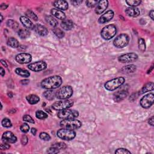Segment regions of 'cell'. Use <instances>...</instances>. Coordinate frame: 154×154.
Returning <instances> with one entry per match:
<instances>
[{"label":"cell","instance_id":"1","mask_svg":"<svg viewBox=\"0 0 154 154\" xmlns=\"http://www.w3.org/2000/svg\"><path fill=\"white\" fill-rule=\"evenodd\" d=\"M61 84L62 78L59 75H54L43 79L41 84L43 89L54 90L59 87Z\"/></svg>","mask_w":154,"mask_h":154},{"label":"cell","instance_id":"2","mask_svg":"<svg viewBox=\"0 0 154 154\" xmlns=\"http://www.w3.org/2000/svg\"><path fill=\"white\" fill-rule=\"evenodd\" d=\"M60 125L62 128L75 130L81 128L82 126V123L75 119H63L60 122Z\"/></svg>","mask_w":154,"mask_h":154},{"label":"cell","instance_id":"3","mask_svg":"<svg viewBox=\"0 0 154 154\" xmlns=\"http://www.w3.org/2000/svg\"><path fill=\"white\" fill-rule=\"evenodd\" d=\"M117 33V28L115 25H108L104 27L101 32V37L106 41L115 37Z\"/></svg>","mask_w":154,"mask_h":154},{"label":"cell","instance_id":"4","mask_svg":"<svg viewBox=\"0 0 154 154\" xmlns=\"http://www.w3.org/2000/svg\"><path fill=\"white\" fill-rule=\"evenodd\" d=\"M73 95V89L70 85H65L56 91L55 96L59 99H68Z\"/></svg>","mask_w":154,"mask_h":154},{"label":"cell","instance_id":"5","mask_svg":"<svg viewBox=\"0 0 154 154\" xmlns=\"http://www.w3.org/2000/svg\"><path fill=\"white\" fill-rule=\"evenodd\" d=\"M125 81L123 77H118L108 81L104 85L106 90L108 91H114L122 85Z\"/></svg>","mask_w":154,"mask_h":154},{"label":"cell","instance_id":"6","mask_svg":"<svg viewBox=\"0 0 154 154\" xmlns=\"http://www.w3.org/2000/svg\"><path fill=\"white\" fill-rule=\"evenodd\" d=\"M129 42V36L127 34H121L114 40L113 45L117 48H123L127 46Z\"/></svg>","mask_w":154,"mask_h":154},{"label":"cell","instance_id":"7","mask_svg":"<svg viewBox=\"0 0 154 154\" xmlns=\"http://www.w3.org/2000/svg\"><path fill=\"white\" fill-rule=\"evenodd\" d=\"M57 135L62 140L70 141L75 139L76 137V133L73 130L62 128L58 130Z\"/></svg>","mask_w":154,"mask_h":154},{"label":"cell","instance_id":"8","mask_svg":"<svg viewBox=\"0 0 154 154\" xmlns=\"http://www.w3.org/2000/svg\"><path fill=\"white\" fill-rule=\"evenodd\" d=\"M73 105V101L69 99H62L61 101H57L52 105V108L55 110L60 111L63 110L67 109Z\"/></svg>","mask_w":154,"mask_h":154},{"label":"cell","instance_id":"9","mask_svg":"<svg viewBox=\"0 0 154 154\" xmlns=\"http://www.w3.org/2000/svg\"><path fill=\"white\" fill-rule=\"evenodd\" d=\"M79 113L78 111L75 110H70L69 108L65 110H63L59 111L57 114V116L59 118L61 119H75L78 117Z\"/></svg>","mask_w":154,"mask_h":154},{"label":"cell","instance_id":"10","mask_svg":"<svg viewBox=\"0 0 154 154\" xmlns=\"http://www.w3.org/2000/svg\"><path fill=\"white\" fill-rule=\"evenodd\" d=\"M154 102V95L153 93H150L145 95L140 100V105L144 108H150Z\"/></svg>","mask_w":154,"mask_h":154},{"label":"cell","instance_id":"11","mask_svg":"<svg viewBox=\"0 0 154 154\" xmlns=\"http://www.w3.org/2000/svg\"><path fill=\"white\" fill-rule=\"evenodd\" d=\"M139 56L134 53H129L123 54L119 57L118 61L122 63H131L135 61L138 59Z\"/></svg>","mask_w":154,"mask_h":154},{"label":"cell","instance_id":"12","mask_svg":"<svg viewBox=\"0 0 154 154\" xmlns=\"http://www.w3.org/2000/svg\"><path fill=\"white\" fill-rule=\"evenodd\" d=\"M28 68L34 72H39L45 70L47 67V64L43 61H39L28 65Z\"/></svg>","mask_w":154,"mask_h":154},{"label":"cell","instance_id":"13","mask_svg":"<svg viewBox=\"0 0 154 154\" xmlns=\"http://www.w3.org/2000/svg\"><path fill=\"white\" fill-rule=\"evenodd\" d=\"M15 60L20 64H27L31 61L32 57L28 53H21L16 55Z\"/></svg>","mask_w":154,"mask_h":154},{"label":"cell","instance_id":"14","mask_svg":"<svg viewBox=\"0 0 154 154\" xmlns=\"http://www.w3.org/2000/svg\"><path fill=\"white\" fill-rule=\"evenodd\" d=\"M115 16V13L113 10H108L104 14L101 15V16L98 19V22L99 24H105L106 22L110 21Z\"/></svg>","mask_w":154,"mask_h":154},{"label":"cell","instance_id":"15","mask_svg":"<svg viewBox=\"0 0 154 154\" xmlns=\"http://www.w3.org/2000/svg\"><path fill=\"white\" fill-rule=\"evenodd\" d=\"M2 140L5 143H15L17 141V137L13 133L10 132V131H6V132L3 133L2 135Z\"/></svg>","mask_w":154,"mask_h":154},{"label":"cell","instance_id":"16","mask_svg":"<svg viewBox=\"0 0 154 154\" xmlns=\"http://www.w3.org/2000/svg\"><path fill=\"white\" fill-rule=\"evenodd\" d=\"M108 1L107 0H102L99 1L95 8V13L97 15H101L108 8Z\"/></svg>","mask_w":154,"mask_h":154},{"label":"cell","instance_id":"17","mask_svg":"<svg viewBox=\"0 0 154 154\" xmlns=\"http://www.w3.org/2000/svg\"><path fill=\"white\" fill-rule=\"evenodd\" d=\"M33 30L35 31V32L38 34L39 35L41 36H47L48 34V31L47 28L45 26L41 25V24H35L34 25Z\"/></svg>","mask_w":154,"mask_h":154},{"label":"cell","instance_id":"18","mask_svg":"<svg viewBox=\"0 0 154 154\" xmlns=\"http://www.w3.org/2000/svg\"><path fill=\"white\" fill-rule=\"evenodd\" d=\"M53 4L54 7L61 11L66 10L69 7L67 2L66 1H63V0H56L53 2Z\"/></svg>","mask_w":154,"mask_h":154},{"label":"cell","instance_id":"19","mask_svg":"<svg viewBox=\"0 0 154 154\" xmlns=\"http://www.w3.org/2000/svg\"><path fill=\"white\" fill-rule=\"evenodd\" d=\"M125 12L128 16H131V17H133V18L138 17L140 14V11L139 9L136 7H128L125 9Z\"/></svg>","mask_w":154,"mask_h":154},{"label":"cell","instance_id":"20","mask_svg":"<svg viewBox=\"0 0 154 154\" xmlns=\"http://www.w3.org/2000/svg\"><path fill=\"white\" fill-rule=\"evenodd\" d=\"M128 96V93L126 91H119L113 95V99L116 102H121Z\"/></svg>","mask_w":154,"mask_h":154},{"label":"cell","instance_id":"21","mask_svg":"<svg viewBox=\"0 0 154 154\" xmlns=\"http://www.w3.org/2000/svg\"><path fill=\"white\" fill-rule=\"evenodd\" d=\"M51 13L53 16L55 17L56 18H57L60 20H65L66 18V15L65 13L61 10L56 9H53L51 10Z\"/></svg>","mask_w":154,"mask_h":154},{"label":"cell","instance_id":"22","mask_svg":"<svg viewBox=\"0 0 154 154\" xmlns=\"http://www.w3.org/2000/svg\"><path fill=\"white\" fill-rule=\"evenodd\" d=\"M20 21L22 24V25H23L25 28H28V29H29V28L30 29V28H33V27H34L33 22L27 16H21Z\"/></svg>","mask_w":154,"mask_h":154},{"label":"cell","instance_id":"23","mask_svg":"<svg viewBox=\"0 0 154 154\" xmlns=\"http://www.w3.org/2000/svg\"><path fill=\"white\" fill-rule=\"evenodd\" d=\"M60 25L65 30H71L73 27V22L69 19H65L61 22Z\"/></svg>","mask_w":154,"mask_h":154},{"label":"cell","instance_id":"24","mask_svg":"<svg viewBox=\"0 0 154 154\" xmlns=\"http://www.w3.org/2000/svg\"><path fill=\"white\" fill-rule=\"evenodd\" d=\"M137 67L134 65H128L123 66L121 69V72L125 74L133 73L136 71Z\"/></svg>","mask_w":154,"mask_h":154},{"label":"cell","instance_id":"25","mask_svg":"<svg viewBox=\"0 0 154 154\" xmlns=\"http://www.w3.org/2000/svg\"><path fill=\"white\" fill-rule=\"evenodd\" d=\"M153 90V82H149L146 83L143 88L139 91L138 93L139 95L144 94L149 91H152Z\"/></svg>","mask_w":154,"mask_h":154},{"label":"cell","instance_id":"26","mask_svg":"<svg viewBox=\"0 0 154 154\" xmlns=\"http://www.w3.org/2000/svg\"><path fill=\"white\" fill-rule=\"evenodd\" d=\"M26 99L28 101V103L31 105H35L37 104L40 101L39 97L36 95H29L26 96Z\"/></svg>","mask_w":154,"mask_h":154},{"label":"cell","instance_id":"27","mask_svg":"<svg viewBox=\"0 0 154 154\" xmlns=\"http://www.w3.org/2000/svg\"><path fill=\"white\" fill-rule=\"evenodd\" d=\"M56 95V92H55L53 90H48L45 91L43 93V96L46 98L47 100L52 101L54 99Z\"/></svg>","mask_w":154,"mask_h":154},{"label":"cell","instance_id":"28","mask_svg":"<svg viewBox=\"0 0 154 154\" xmlns=\"http://www.w3.org/2000/svg\"><path fill=\"white\" fill-rule=\"evenodd\" d=\"M7 44L9 47L13 48H17L19 47V43L18 40L15 37H10L8 39Z\"/></svg>","mask_w":154,"mask_h":154},{"label":"cell","instance_id":"29","mask_svg":"<svg viewBox=\"0 0 154 154\" xmlns=\"http://www.w3.org/2000/svg\"><path fill=\"white\" fill-rule=\"evenodd\" d=\"M15 71L17 75L22 77H29L30 76V73L26 69H21V68H16Z\"/></svg>","mask_w":154,"mask_h":154},{"label":"cell","instance_id":"30","mask_svg":"<svg viewBox=\"0 0 154 154\" xmlns=\"http://www.w3.org/2000/svg\"><path fill=\"white\" fill-rule=\"evenodd\" d=\"M45 20H46L47 23L49 24L51 26L55 27L58 25L57 21L52 16H50V15L46 16H45Z\"/></svg>","mask_w":154,"mask_h":154},{"label":"cell","instance_id":"31","mask_svg":"<svg viewBox=\"0 0 154 154\" xmlns=\"http://www.w3.org/2000/svg\"><path fill=\"white\" fill-rule=\"evenodd\" d=\"M18 36L22 39H25L30 36V32L27 29H20L18 31Z\"/></svg>","mask_w":154,"mask_h":154},{"label":"cell","instance_id":"32","mask_svg":"<svg viewBox=\"0 0 154 154\" xmlns=\"http://www.w3.org/2000/svg\"><path fill=\"white\" fill-rule=\"evenodd\" d=\"M6 24L7 27L11 28L13 30H17L19 28V24L13 19H9Z\"/></svg>","mask_w":154,"mask_h":154},{"label":"cell","instance_id":"33","mask_svg":"<svg viewBox=\"0 0 154 154\" xmlns=\"http://www.w3.org/2000/svg\"><path fill=\"white\" fill-rule=\"evenodd\" d=\"M53 31L54 35L59 39H62L65 37V33L59 28H54L53 29Z\"/></svg>","mask_w":154,"mask_h":154},{"label":"cell","instance_id":"34","mask_svg":"<svg viewBox=\"0 0 154 154\" xmlns=\"http://www.w3.org/2000/svg\"><path fill=\"white\" fill-rule=\"evenodd\" d=\"M138 45H139V49L141 52H145L146 51V43L144 39L139 38L138 40Z\"/></svg>","mask_w":154,"mask_h":154},{"label":"cell","instance_id":"35","mask_svg":"<svg viewBox=\"0 0 154 154\" xmlns=\"http://www.w3.org/2000/svg\"><path fill=\"white\" fill-rule=\"evenodd\" d=\"M25 15H26L27 17H28V18L29 19H31L35 21H37L38 20L37 16L31 10H28L27 11Z\"/></svg>","mask_w":154,"mask_h":154},{"label":"cell","instance_id":"36","mask_svg":"<svg viewBox=\"0 0 154 154\" xmlns=\"http://www.w3.org/2000/svg\"><path fill=\"white\" fill-rule=\"evenodd\" d=\"M48 116L47 114L42 110H37L36 112V117L39 119H45Z\"/></svg>","mask_w":154,"mask_h":154},{"label":"cell","instance_id":"37","mask_svg":"<svg viewBox=\"0 0 154 154\" xmlns=\"http://www.w3.org/2000/svg\"><path fill=\"white\" fill-rule=\"evenodd\" d=\"M1 123L3 127L5 128H10L12 126V123L11 122V121L8 118H4L3 119Z\"/></svg>","mask_w":154,"mask_h":154},{"label":"cell","instance_id":"38","mask_svg":"<svg viewBox=\"0 0 154 154\" xmlns=\"http://www.w3.org/2000/svg\"><path fill=\"white\" fill-rule=\"evenodd\" d=\"M127 4L129 5L130 7H136L140 5L141 3V1H137V0H128L126 1Z\"/></svg>","mask_w":154,"mask_h":154},{"label":"cell","instance_id":"39","mask_svg":"<svg viewBox=\"0 0 154 154\" xmlns=\"http://www.w3.org/2000/svg\"><path fill=\"white\" fill-rule=\"evenodd\" d=\"M99 1L98 0H88L86 2H85V4H86V5L87 7L90 8H93L94 7H96V5L98 4Z\"/></svg>","mask_w":154,"mask_h":154},{"label":"cell","instance_id":"40","mask_svg":"<svg viewBox=\"0 0 154 154\" xmlns=\"http://www.w3.org/2000/svg\"><path fill=\"white\" fill-rule=\"evenodd\" d=\"M52 146L56 147L57 149H58L59 150H63L65 149L66 148V145L65 143L63 142H59V143H56L54 144Z\"/></svg>","mask_w":154,"mask_h":154},{"label":"cell","instance_id":"41","mask_svg":"<svg viewBox=\"0 0 154 154\" xmlns=\"http://www.w3.org/2000/svg\"><path fill=\"white\" fill-rule=\"evenodd\" d=\"M39 137H40V139H42V140H44V141H49L51 140L50 135L48 133H45V132H42V133H40Z\"/></svg>","mask_w":154,"mask_h":154},{"label":"cell","instance_id":"42","mask_svg":"<svg viewBox=\"0 0 154 154\" xmlns=\"http://www.w3.org/2000/svg\"><path fill=\"white\" fill-rule=\"evenodd\" d=\"M20 129L23 133H27L30 130V127L27 123H24L21 126Z\"/></svg>","mask_w":154,"mask_h":154},{"label":"cell","instance_id":"43","mask_svg":"<svg viewBox=\"0 0 154 154\" xmlns=\"http://www.w3.org/2000/svg\"><path fill=\"white\" fill-rule=\"evenodd\" d=\"M115 153L126 154V153H131V152L127 149H125V148H119V149H117L115 151Z\"/></svg>","mask_w":154,"mask_h":154},{"label":"cell","instance_id":"44","mask_svg":"<svg viewBox=\"0 0 154 154\" xmlns=\"http://www.w3.org/2000/svg\"><path fill=\"white\" fill-rule=\"evenodd\" d=\"M23 121L27 122H29V123H35V121H34L33 119L30 115H24L23 116Z\"/></svg>","mask_w":154,"mask_h":154},{"label":"cell","instance_id":"45","mask_svg":"<svg viewBox=\"0 0 154 154\" xmlns=\"http://www.w3.org/2000/svg\"><path fill=\"white\" fill-rule=\"evenodd\" d=\"M60 151V150H59L58 149H57L56 147L51 146L49 149L48 150V153H59Z\"/></svg>","mask_w":154,"mask_h":154},{"label":"cell","instance_id":"46","mask_svg":"<svg viewBox=\"0 0 154 154\" xmlns=\"http://www.w3.org/2000/svg\"><path fill=\"white\" fill-rule=\"evenodd\" d=\"M28 139L27 135H24L22 137V138H21V143L22 144V145H24V146L26 145L28 143Z\"/></svg>","mask_w":154,"mask_h":154},{"label":"cell","instance_id":"47","mask_svg":"<svg viewBox=\"0 0 154 154\" xmlns=\"http://www.w3.org/2000/svg\"><path fill=\"white\" fill-rule=\"evenodd\" d=\"M10 147V146L6 143L4 142V143H2L1 145V150H7V149H9V148Z\"/></svg>","mask_w":154,"mask_h":154},{"label":"cell","instance_id":"48","mask_svg":"<svg viewBox=\"0 0 154 154\" xmlns=\"http://www.w3.org/2000/svg\"><path fill=\"white\" fill-rule=\"evenodd\" d=\"M71 3L72 5L77 6V5H80L83 3V1L81 0H73V1H71Z\"/></svg>","mask_w":154,"mask_h":154},{"label":"cell","instance_id":"49","mask_svg":"<svg viewBox=\"0 0 154 154\" xmlns=\"http://www.w3.org/2000/svg\"><path fill=\"white\" fill-rule=\"evenodd\" d=\"M148 123H149L151 126H153L154 125V120H153V116H152L149 120H148Z\"/></svg>","mask_w":154,"mask_h":154},{"label":"cell","instance_id":"50","mask_svg":"<svg viewBox=\"0 0 154 154\" xmlns=\"http://www.w3.org/2000/svg\"><path fill=\"white\" fill-rule=\"evenodd\" d=\"M29 83H30V80H28V79H23V80L21 81V83L22 85H27Z\"/></svg>","mask_w":154,"mask_h":154},{"label":"cell","instance_id":"51","mask_svg":"<svg viewBox=\"0 0 154 154\" xmlns=\"http://www.w3.org/2000/svg\"><path fill=\"white\" fill-rule=\"evenodd\" d=\"M7 7H8V5L5 4H2L1 5V6H0V8H1V9L3 10H5Z\"/></svg>","mask_w":154,"mask_h":154},{"label":"cell","instance_id":"52","mask_svg":"<svg viewBox=\"0 0 154 154\" xmlns=\"http://www.w3.org/2000/svg\"><path fill=\"white\" fill-rule=\"evenodd\" d=\"M0 74H1V77H4L5 75V70L3 67H0Z\"/></svg>","mask_w":154,"mask_h":154},{"label":"cell","instance_id":"53","mask_svg":"<svg viewBox=\"0 0 154 154\" xmlns=\"http://www.w3.org/2000/svg\"><path fill=\"white\" fill-rule=\"evenodd\" d=\"M31 133H32L33 135H36V133H37V129L35 128H32L31 129Z\"/></svg>","mask_w":154,"mask_h":154},{"label":"cell","instance_id":"54","mask_svg":"<svg viewBox=\"0 0 154 154\" xmlns=\"http://www.w3.org/2000/svg\"><path fill=\"white\" fill-rule=\"evenodd\" d=\"M153 13H154V12L153 10H152L151 12H149V16L151 17V18L152 20H153Z\"/></svg>","mask_w":154,"mask_h":154},{"label":"cell","instance_id":"55","mask_svg":"<svg viewBox=\"0 0 154 154\" xmlns=\"http://www.w3.org/2000/svg\"><path fill=\"white\" fill-rule=\"evenodd\" d=\"M1 64H2L3 66H4L5 67H8L7 64V63L5 62L4 60H1Z\"/></svg>","mask_w":154,"mask_h":154},{"label":"cell","instance_id":"56","mask_svg":"<svg viewBox=\"0 0 154 154\" xmlns=\"http://www.w3.org/2000/svg\"><path fill=\"white\" fill-rule=\"evenodd\" d=\"M152 69H153V66H152L151 67V68H150V69L147 71V73H151Z\"/></svg>","mask_w":154,"mask_h":154},{"label":"cell","instance_id":"57","mask_svg":"<svg viewBox=\"0 0 154 154\" xmlns=\"http://www.w3.org/2000/svg\"><path fill=\"white\" fill-rule=\"evenodd\" d=\"M1 22H3V17L2 16V15H1Z\"/></svg>","mask_w":154,"mask_h":154}]
</instances>
